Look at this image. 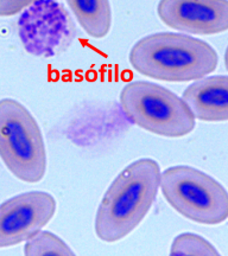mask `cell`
Masks as SVG:
<instances>
[{
  "mask_svg": "<svg viewBox=\"0 0 228 256\" xmlns=\"http://www.w3.org/2000/svg\"><path fill=\"white\" fill-rule=\"evenodd\" d=\"M160 174L156 160L142 158L117 176L95 216V234L101 241H120L142 223L158 194Z\"/></svg>",
  "mask_w": 228,
  "mask_h": 256,
  "instance_id": "6da1fadb",
  "label": "cell"
},
{
  "mask_svg": "<svg viewBox=\"0 0 228 256\" xmlns=\"http://www.w3.org/2000/svg\"><path fill=\"white\" fill-rule=\"evenodd\" d=\"M216 51L203 40L187 34L159 32L134 44L130 63L147 78L166 82H187L202 78L217 66Z\"/></svg>",
  "mask_w": 228,
  "mask_h": 256,
  "instance_id": "7a4b0ae2",
  "label": "cell"
},
{
  "mask_svg": "<svg viewBox=\"0 0 228 256\" xmlns=\"http://www.w3.org/2000/svg\"><path fill=\"white\" fill-rule=\"evenodd\" d=\"M0 158L24 183H38L47 171L41 128L28 108L14 98L0 100Z\"/></svg>",
  "mask_w": 228,
  "mask_h": 256,
  "instance_id": "3957f363",
  "label": "cell"
},
{
  "mask_svg": "<svg viewBox=\"0 0 228 256\" xmlns=\"http://www.w3.org/2000/svg\"><path fill=\"white\" fill-rule=\"evenodd\" d=\"M120 107L131 122L157 136H184L195 127L194 115L183 98L156 83H127L120 92Z\"/></svg>",
  "mask_w": 228,
  "mask_h": 256,
  "instance_id": "277c9868",
  "label": "cell"
},
{
  "mask_svg": "<svg viewBox=\"0 0 228 256\" xmlns=\"http://www.w3.org/2000/svg\"><path fill=\"white\" fill-rule=\"evenodd\" d=\"M166 202L192 222L215 226L228 218V192L219 182L190 166H172L160 174Z\"/></svg>",
  "mask_w": 228,
  "mask_h": 256,
  "instance_id": "5b68a950",
  "label": "cell"
},
{
  "mask_svg": "<svg viewBox=\"0 0 228 256\" xmlns=\"http://www.w3.org/2000/svg\"><path fill=\"white\" fill-rule=\"evenodd\" d=\"M18 34L29 54L53 57L69 46L75 26L68 12L55 0H40L22 12Z\"/></svg>",
  "mask_w": 228,
  "mask_h": 256,
  "instance_id": "8992f818",
  "label": "cell"
},
{
  "mask_svg": "<svg viewBox=\"0 0 228 256\" xmlns=\"http://www.w3.org/2000/svg\"><path fill=\"white\" fill-rule=\"evenodd\" d=\"M56 212L50 194L30 191L0 204V248L14 247L42 230Z\"/></svg>",
  "mask_w": 228,
  "mask_h": 256,
  "instance_id": "52a82bcc",
  "label": "cell"
},
{
  "mask_svg": "<svg viewBox=\"0 0 228 256\" xmlns=\"http://www.w3.org/2000/svg\"><path fill=\"white\" fill-rule=\"evenodd\" d=\"M157 12L166 26L195 34L228 30V0H160Z\"/></svg>",
  "mask_w": 228,
  "mask_h": 256,
  "instance_id": "ba28073f",
  "label": "cell"
},
{
  "mask_svg": "<svg viewBox=\"0 0 228 256\" xmlns=\"http://www.w3.org/2000/svg\"><path fill=\"white\" fill-rule=\"evenodd\" d=\"M182 98L195 119L228 121V76L198 78L185 89Z\"/></svg>",
  "mask_w": 228,
  "mask_h": 256,
  "instance_id": "9c48e42d",
  "label": "cell"
},
{
  "mask_svg": "<svg viewBox=\"0 0 228 256\" xmlns=\"http://www.w3.org/2000/svg\"><path fill=\"white\" fill-rule=\"evenodd\" d=\"M79 24L93 38H104L111 30L112 11L108 0H67Z\"/></svg>",
  "mask_w": 228,
  "mask_h": 256,
  "instance_id": "30bf717a",
  "label": "cell"
},
{
  "mask_svg": "<svg viewBox=\"0 0 228 256\" xmlns=\"http://www.w3.org/2000/svg\"><path fill=\"white\" fill-rule=\"evenodd\" d=\"M24 254L27 256H41V255H74V252L63 240L50 232H40L32 235L25 241Z\"/></svg>",
  "mask_w": 228,
  "mask_h": 256,
  "instance_id": "8fae6325",
  "label": "cell"
},
{
  "mask_svg": "<svg viewBox=\"0 0 228 256\" xmlns=\"http://www.w3.org/2000/svg\"><path fill=\"white\" fill-rule=\"evenodd\" d=\"M172 255H204L216 256L219 252L207 240L196 234L184 232L176 236L170 247Z\"/></svg>",
  "mask_w": 228,
  "mask_h": 256,
  "instance_id": "7c38bea8",
  "label": "cell"
},
{
  "mask_svg": "<svg viewBox=\"0 0 228 256\" xmlns=\"http://www.w3.org/2000/svg\"><path fill=\"white\" fill-rule=\"evenodd\" d=\"M40 0H0V17H10L23 12Z\"/></svg>",
  "mask_w": 228,
  "mask_h": 256,
  "instance_id": "4fadbf2b",
  "label": "cell"
},
{
  "mask_svg": "<svg viewBox=\"0 0 228 256\" xmlns=\"http://www.w3.org/2000/svg\"><path fill=\"white\" fill-rule=\"evenodd\" d=\"M224 66H226V69L228 70V48L226 52H224Z\"/></svg>",
  "mask_w": 228,
  "mask_h": 256,
  "instance_id": "5bb4252c",
  "label": "cell"
}]
</instances>
